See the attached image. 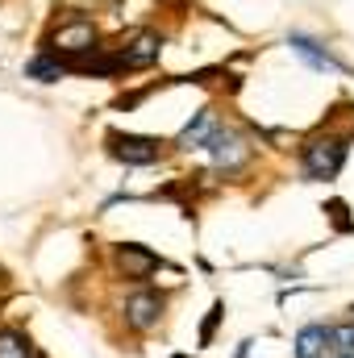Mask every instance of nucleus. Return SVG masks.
I'll list each match as a JSON object with an SVG mask.
<instances>
[{
	"label": "nucleus",
	"instance_id": "f257e3e1",
	"mask_svg": "<svg viewBox=\"0 0 354 358\" xmlns=\"http://www.w3.org/2000/svg\"><path fill=\"white\" fill-rule=\"evenodd\" d=\"M46 55H59L63 63H80V59H88L100 50V29L92 25L88 17H67V21H59L50 34H46Z\"/></svg>",
	"mask_w": 354,
	"mask_h": 358
},
{
	"label": "nucleus",
	"instance_id": "f03ea898",
	"mask_svg": "<svg viewBox=\"0 0 354 358\" xmlns=\"http://www.w3.org/2000/svg\"><path fill=\"white\" fill-rule=\"evenodd\" d=\"M346 150H351V138H342V134H321V138L304 142L300 146V171H304V179H317V183L334 179L342 171V163H346Z\"/></svg>",
	"mask_w": 354,
	"mask_h": 358
},
{
	"label": "nucleus",
	"instance_id": "7ed1b4c3",
	"mask_svg": "<svg viewBox=\"0 0 354 358\" xmlns=\"http://www.w3.org/2000/svg\"><path fill=\"white\" fill-rule=\"evenodd\" d=\"M104 142H108V155H113L117 163H125V167H150V163L163 159V142H159V138H142V134H121V129H113Z\"/></svg>",
	"mask_w": 354,
	"mask_h": 358
},
{
	"label": "nucleus",
	"instance_id": "20e7f679",
	"mask_svg": "<svg viewBox=\"0 0 354 358\" xmlns=\"http://www.w3.org/2000/svg\"><path fill=\"white\" fill-rule=\"evenodd\" d=\"M163 308H167V300H163L159 292H150V287L129 292V296H125V304H121L125 329H134V334H150V329L163 321Z\"/></svg>",
	"mask_w": 354,
	"mask_h": 358
},
{
	"label": "nucleus",
	"instance_id": "39448f33",
	"mask_svg": "<svg viewBox=\"0 0 354 358\" xmlns=\"http://www.w3.org/2000/svg\"><path fill=\"white\" fill-rule=\"evenodd\" d=\"M204 150L213 155L217 171H225V176L242 171V167H246V159H250V146H246V138H242L238 129H225V125H217V129H213V138L204 142Z\"/></svg>",
	"mask_w": 354,
	"mask_h": 358
},
{
	"label": "nucleus",
	"instance_id": "423d86ee",
	"mask_svg": "<svg viewBox=\"0 0 354 358\" xmlns=\"http://www.w3.org/2000/svg\"><path fill=\"white\" fill-rule=\"evenodd\" d=\"M159 55H163V34H155V29H138V34H129V38H125V46L117 50V59H121V67H125V71L155 67V63H159Z\"/></svg>",
	"mask_w": 354,
	"mask_h": 358
},
{
	"label": "nucleus",
	"instance_id": "0eeeda50",
	"mask_svg": "<svg viewBox=\"0 0 354 358\" xmlns=\"http://www.w3.org/2000/svg\"><path fill=\"white\" fill-rule=\"evenodd\" d=\"M113 263H117V271H121L125 279H134V283L150 279L155 271L163 267V259H159L155 250L138 246V242H121V246H113Z\"/></svg>",
	"mask_w": 354,
	"mask_h": 358
},
{
	"label": "nucleus",
	"instance_id": "6e6552de",
	"mask_svg": "<svg viewBox=\"0 0 354 358\" xmlns=\"http://www.w3.org/2000/svg\"><path fill=\"white\" fill-rule=\"evenodd\" d=\"M288 46H292V55H296V59H304L313 71H330V76H346V71H351L342 59H334V55H330L317 38H309V34H292V38H288Z\"/></svg>",
	"mask_w": 354,
	"mask_h": 358
},
{
	"label": "nucleus",
	"instance_id": "1a4fd4ad",
	"mask_svg": "<svg viewBox=\"0 0 354 358\" xmlns=\"http://www.w3.org/2000/svg\"><path fill=\"white\" fill-rule=\"evenodd\" d=\"M296 358H342L334 350V325H304L296 334Z\"/></svg>",
	"mask_w": 354,
	"mask_h": 358
},
{
	"label": "nucleus",
	"instance_id": "9d476101",
	"mask_svg": "<svg viewBox=\"0 0 354 358\" xmlns=\"http://www.w3.org/2000/svg\"><path fill=\"white\" fill-rule=\"evenodd\" d=\"M221 121H217V113L213 108H200L183 129H179V138H176V146L179 150H204V142L213 138V129H217Z\"/></svg>",
	"mask_w": 354,
	"mask_h": 358
},
{
	"label": "nucleus",
	"instance_id": "9b49d317",
	"mask_svg": "<svg viewBox=\"0 0 354 358\" xmlns=\"http://www.w3.org/2000/svg\"><path fill=\"white\" fill-rule=\"evenodd\" d=\"M67 71H71V63H63L59 55H46V50H42V55H38V59L25 67V80H38V84H55V80H63Z\"/></svg>",
	"mask_w": 354,
	"mask_h": 358
},
{
	"label": "nucleus",
	"instance_id": "f8f14e48",
	"mask_svg": "<svg viewBox=\"0 0 354 358\" xmlns=\"http://www.w3.org/2000/svg\"><path fill=\"white\" fill-rule=\"evenodd\" d=\"M0 358H34V346L21 329H0Z\"/></svg>",
	"mask_w": 354,
	"mask_h": 358
},
{
	"label": "nucleus",
	"instance_id": "ddd939ff",
	"mask_svg": "<svg viewBox=\"0 0 354 358\" xmlns=\"http://www.w3.org/2000/svg\"><path fill=\"white\" fill-rule=\"evenodd\" d=\"M334 350H338L342 358H354V321L334 325Z\"/></svg>",
	"mask_w": 354,
	"mask_h": 358
},
{
	"label": "nucleus",
	"instance_id": "4468645a",
	"mask_svg": "<svg viewBox=\"0 0 354 358\" xmlns=\"http://www.w3.org/2000/svg\"><path fill=\"white\" fill-rule=\"evenodd\" d=\"M221 317H225V304L217 300V304L208 308V317H204V325H200V346H208V342H213V334H217V321H221Z\"/></svg>",
	"mask_w": 354,
	"mask_h": 358
}]
</instances>
